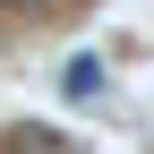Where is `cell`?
<instances>
[{"mask_svg": "<svg viewBox=\"0 0 154 154\" xmlns=\"http://www.w3.org/2000/svg\"><path fill=\"white\" fill-rule=\"evenodd\" d=\"M103 86H111V69L94 60V51H77V60L60 69V94H69V103H94V94H103Z\"/></svg>", "mask_w": 154, "mask_h": 154, "instance_id": "1", "label": "cell"}, {"mask_svg": "<svg viewBox=\"0 0 154 154\" xmlns=\"http://www.w3.org/2000/svg\"><path fill=\"white\" fill-rule=\"evenodd\" d=\"M0 9H51V0H0Z\"/></svg>", "mask_w": 154, "mask_h": 154, "instance_id": "2", "label": "cell"}]
</instances>
